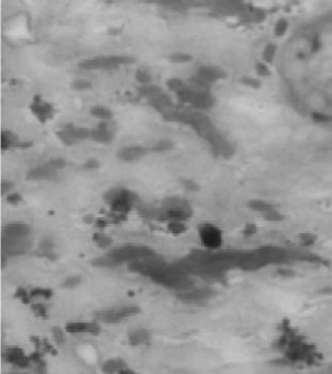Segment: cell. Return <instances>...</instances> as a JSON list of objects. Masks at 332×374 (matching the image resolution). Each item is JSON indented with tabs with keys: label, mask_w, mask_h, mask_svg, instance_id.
Returning a JSON list of instances; mask_svg holds the SVG:
<instances>
[{
	"label": "cell",
	"mask_w": 332,
	"mask_h": 374,
	"mask_svg": "<svg viewBox=\"0 0 332 374\" xmlns=\"http://www.w3.org/2000/svg\"><path fill=\"white\" fill-rule=\"evenodd\" d=\"M3 357L7 362L13 364L17 368L25 369L30 367L31 364L29 355H27L23 349L18 347L7 348L3 354Z\"/></svg>",
	"instance_id": "cell-11"
},
{
	"label": "cell",
	"mask_w": 332,
	"mask_h": 374,
	"mask_svg": "<svg viewBox=\"0 0 332 374\" xmlns=\"http://www.w3.org/2000/svg\"><path fill=\"white\" fill-rule=\"evenodd\" d=\"M150 151L151 149L141 145H126L119 149L117 158L121 162L135 163L144 159L150 153Z\"/></svg>",
	"instance_id": "cell-9"
},
{
	"label": "cell",
	"mask_w": 332,
	"mask_h": 374,
	"mask_svg": "<svg viewBox=\"0 0 332 374\" xmlns=\"http://www.w3.org/2000/svg\"><path fill=\"white\" fill-rule=\"evenodd\" d=\"M6 201H7L8 204L16 206V205L22 203L23 196L20 193H17V192H11L10 194H8L6 196Z\"/></svg>",
	"instance_id": "cell-40"
},
{
	"label": "cell",
	"mask_w": 332,
	"mask_h": 374,
	"mask_svg": "<svg viewBox=\"0 0 332 374\" xmlns=\"http://www.w3.org/2000/svg\"><path fill=\"white\" fill-rule=\"evenodd\" d=\"M116 139V128L112 120L99 121V124L91 129L90 140L98 144L108 145Z\"/></svg>",
	"instance_id": "cell-8"
},
{
	"label": "cell",
	"mask_w": 332,
	"mask_h": 374,
	"mask_svg": "<svg viewBox=\"0 0 332 374\" xmlns=\"http://www.w3.org/2000/svg\"><path fill=\"white\" fill-rule=\"evenodd\" d=\"M56 137L64 146L72 147L90 140L91 129L75 124H66L57 130Z\"/></svg>",
	"instance_id": "cell-5"
},
{
	"label": "cell",
	"mask_w": 332,
	"mask_h": 374,
	"mask_svg": "<svg viewBox=\"0 0 332 374\" xmlns=\"http://www.w3.org/2000/svg\"><path fill=\"white\" fill-rule=\"evenodd\" d=\"M139 216L145 220H157L158 214L160 212V207H155L149 204H139L138 205Z\"/></svg>",
	"instance_id": "cell-23"
},
{
	"label": "cell",
	"mask_w": 332,
	"mask_h": 374,
	"mask_svg": "<svg viewBox=\"0 0 332 374\" xmlns=\"http://www.w3.org/2000/svg\"><path fill=\"white\" fill-rule=\"evenodd\" d=\"M86 324L87 322H70L65 325L64 330L70 335L86 334Z\"/></svg>",
	"instance_id": "cell-28"
},
{
	"label": "cell",
	"mask_w": 332,
	"mask_h": 374,
	"mask_svg": "<svg viewBox=\"0 0 332 374\" xmlns=\"http://www.w3.org/2000/svg\"><path fill=\"white\" fill-rule=\"evenodd\" d=\"M108 225H109V223L106 220V218H98V219H96V221H94V226H96L100 230L105 229Z\"/></svg>",
	"instance_id": "cell-44"
},
{
	"label": "cell",
	"mask_w": 332,
	"mask_h": 374,
	"mask_svg": "<svg viewBox=\"0 0 332 374\" xmlns=\"http://www.w3.org/2000/svg\"><path fill=\"white\" fill-rule=\"evenodd\" d=\"M72 89H74L77 92H87V91L92 90L93 86L90 80L80 78V79H75L72 82Z\"/></svg>",
	"instance_id": "cell-35"
},
{
	"label": "cell",
	"mask_w": 332,
	"mask_h": 374,
	"mask_svg": "<svg viewBox=\"0 0 332 374\" xmlns=\"http://www.w3.org/2000/svg\"><path fill=\"white\" fill-rule=\"evenodd\" d=\"M166 91L160 88L159 86H156L154 85L153 82L151 83H148V85H144V86H140L139 88V94L144 97L148 102L153 100L154 98L160 96L161 94H164Z\"/></svg>",
	"instance_id": "cell-19"
},
{
	"label": "cell",
	"mask_w": 332,
	"mask_h": 374,
	"mask_svg": "<svg viewBox=\"0 0 332 374\" xmlns=\"http://www.w3.org/2000/svg\"><path fill=\"white\" fill-rule=\"evenodd\" d=\"M136 78H137L138 82L140 83V86L148 85V83L152 82L151 74L146 70H138V72L136 74Z\"/></svg>",
	"instance_id": "cell-39"
},
{
	"label": "cell",
	"mask_w": 332,
	"mask_h": 374,
	"mask_svg": "<svg viewBox=\"0 0 332 374\" xmlns=\"http://www.w3.org/2000/svg\"><path fill=\"white\" fill-rule=\"evenodd\" d=\"M166 83H167V89L175 95L177 94V93H179L187 87L183 80H181L179 78H176V77H172V78L168 79Z\"/></svg>",
	"instance_id": "cell-30"
},
{
	"label": "cell",
	"mask_w": 332,
	"mask_h": 374,
	"mask_svg": "<svg viewBox=\"0 0 332 374\" xmlns=\"http://www.w3.org/2000/svg\"><path fill=\"white\" fill-rule=\"evenodd\" d=\"M198 236L201 245L210 252L219 251L224 242L222 229L213 223L205 222L198 227Z\"/></svg>",
	"instance_id": "cell-4"
},
{
	"label": "cell",
	"mask_w": 332,
	"mask_h": 374,
	"mask_svg": "<svg viewBox=\"0 0 332 374\" xmlns=\"http://www.w3.org/2000/svg\"><path fill=\"white\" fill-rule=\"evenodd\" d=\"M97 218H94L92 214H87V216L83 217V222L87 224H94V221H96Z\"/></svg>",
	"instance_id": "cell-46"
},
{
	"label": "cell",
	"mask_w": 332,
	"mask_h": 374,
	"mask_svg": "<svg viewBox=\"0 0 332 374\" xmlns=\"http://www.w3.org/2000/svg\"><path fill=\"white\" fill-rule=\"evenodd\" d=\"M30 294L32 298H43V300H50L53 297L54 292L49 288L35 287L30 290Z\"/></svg>",
	"instance_id": "cell-32"
},
{
	"label": "cell",
	"mask_w": 332,
	"mask_h": 374,
	"mask_svg": "<svg viewBox=\"0 0 332 374\" xmlns=\"http://www.w3.org/2000/svg\"><path fill=\"white\" fill-rule=\"evenodd\" d=\"M41 350H43L45 353H49V354H52V355H57L56 349L53 347V344L49 340L43 339Z\"/></svg>",
	"instance_id": "cell-43"
},
{
	"label": "cell",
	"mask_w": 332,
	"mask_h": 374,
	"mask_svg": "<svg viewBox=\"0 0 332 374\" xmlns=\"http://www.w3.org/2000/svg\"><path fill=\"white\" fill-rule=\"evenodd\" d=\"M0 189H2V195L7 196L8 194H10L11 192H13L14 184H13V182L9 181V180H3Z\"/></svg>",
	"instance_id": "cell-41"
},
{
	"label": "cell",
	"mask_w": 332,
	"mask_h": 374,
	"mask_svg": "<svg viewBox=\"0 0 332 374\" xmlns=\"http://www.w3.org/2000/svg\"><path fill=\"white\" fill-rule=\"evenodd\" d=\"M271 341L273 353L289 367L311 369L324 359L317 341L293 320L278 322Z\"/></svg>",
	"instance_id": "cell-1"
},
{
	"label": "cell",
	"mask_w": 332,
	"mask_h": 374,
	"mask_svg": "<svg viewBox=\"0 0 332 374\" xmlns=\"http://www.w3.org/2000/svg\"><path fill=\"white\" fill-rule=\"evenodd\" d=\"M0 144H2V151L7 152L15 148H27L30 146L29 142H24L16 134L11 130H4L0 138Z\"/></svg>",
	"instance_id": "cell-14"
},
{
	"label": "cell",
	"mask_w": 332,
	"mask_h": 374,
	"mask_svg": "<svg viewBox=\"0 0 332 374\" xmlns=\"http://www.w3.org/2000/svg\"><path fill=\"white\" fill-rule=\"evenodd\" d=\"M28 238V237H27ZM27 238H10L3 236V251L7 255H22L30 244Z\"/></svg>",
	"instance_id": "cell-12"
},
{
	"label": "cell",
	"mask_w": 332,
	"mask_h": 374,
	"mask_svg": "<svg viewBox=\"0 0 332 374\" xmlns=\"http://www.w3.org/2000/svg\"><path fill=\"white\" fill-rule=\"evenodd\" d=\"M92 266L96 267V268H115V267H118L120 265H122L120 261L113 256L110 252L108 254L106 255H103V256H100V257H97L94 258L92 260Z\"/></svg>",
	"instance_id": "cell-22"
},
{
	"label": "cell",
	"mask_w": 332,
	"mask_h": 374,
	"mask_svg": "<svg viewBox=\"0 0 332 374\" xmlns=\"http://www.w3.org/2000/svg\"><path fill=\"white\" fill-rule=\"evenodd\" d=\"M167 224V230L173 236H181L187 231L186 222L169 221Z\"/></svg>",
	"instance_id": "cell-26"
},
{
	"label": "cell",
	"mask_w": 332,
	"mask_h": 374,
	"mask_svg": "<svg viewBox=\"0 0 332 374\" xmlns=\"http://www.w3.org/2000/svg\"><path fill=\"white\" fill-rule=\"evenodd\" d=\"M31 228L26 223L13 222L9 223L4 227L3 236L10 238H27L30 235Z\"/></svg>",
	"instance_id": "cell-16"
},
{
	"label": "cell",
	"mask_w": 332,
	"mask_h": 374,
	"mask_svg": "<svg viewBox=\"0 0 332 374\" xmlns=\"http://www.w3.org/2000/svg\"><path fill=\"white\" fill-rule=\"evenodd\" d=\"M90 114L92 117L99 119L100 121H106V120H112L113 116V111L104 105H96L90 109Z\"/></svg>",
	"instance_id": "cell-21"
},
{
	"label": "cell",
	"mask_w": 332,
	"mask_h": 374,
	"mask_svg": "<svg viewBox=\"0 0 332 374\" xmlns=\"http://www.w3.org/2000/svg\"><path fill=\"white\" fill-rule=\"evenodd\" d=\"M59 171H57L55 167L47 160L46 162L32 167L28 171L26 178L29 181H47L55 179Z\"/></svg>",
	"instance_id": "cell-10"
},
{
	"label": "cell",
	"mask_w": 332,
	"mask_h": 374,
	"mask_svg": "<svg viewBox=\"0 0 332 374\" xmlns=\"http://www.w3.org/2000/svg\"><path fill=\"white\" fill-rule=\"evenodd\" d=\"M127 340L131 347H144L151 342L152 333L146 329H134L128 332Z\"/></svg>",
	"instance_id": "cell-17"
},
{
	"label": "cell",
	"mask_w": 332,
	"mask_h": 374,
	"mask_svg": "<svg viewBox=\"0 0 332 374\" xmlns=\"http://www.w3.org/2000/svg\"><path fill=\"white\" fill-rule=\"evenodd\" d=\"M100 167V161L97 160V159H89L86 162L83 163V169L87 171H94L98 170Z\"/></svg>",
	"instance_id": "cell-42"
},
{
	"label": "cell",
	"mask_w": 332,
	"mask_h": 374,
	"mask_svg": "<svg viewBox=\"0 0 332 374\" xmlns=\"http://www.w3.org/2000/svg\"><path fill=\"white\" fill-rule=\"evenodd\" d=\"M251 8L263 13H289L302 6L307 0H246Z\"/></svg>",
	"instance_id": "cell-3"
},
{
	"label": "cell",
	"mask_w": 332,
	"mask_h": 374,
	"mask_svg": "<svg viewBox=\"0 0 332 374\" xmlns=\"http://www.w3.org/2000/svg\"><path fill=\"white\" fill-rule=\"evenodd\" d=\"M127 216H128V214H124V213L110 210L109 212H107L105 214V218H106V220L108 221L109 224H115V225H119V224H123V223L127 221Z\"/></svg>",
	"instance_id": "cell-31"
},
{
	"label": "cell",
	"mask_w": 332,
	"mask_h": 374,
	"mask_svg": "<svg viewBox=\"0 0 332 374\" xmlns=\"http://www.w3.org/2000/svg\"><path fill=\"white\" fill-rule=\"evenodd\" d=\"M128 366V363L121 357L109 358L102 364V371L107 374H120L121 370Z\"/></svg>",
	"instance_id": "cell-18"
},
{
	"label": "cell",
	"mask_w": 332,
	"mask_h": 374,
	"mask_svg": "<svg viewBox=\"0 0 332 374\" xmlns=\"http://www.w3.org/2000/svg\"><path fill=\"white\" fill-rule=\"evenodd\" d=\"M119 309L123 317L127 319V318L130 317H135L141 313V308L139 305L136 304H124L119 306Z\"/></svg>",
	"instance_id": "cell-29"
},
{
	"label": "cell",
	"mask_w": 332,
	"mask_h": 374,
	"mask_svg": "<svg viewBox=\"0 0 332 374\" xmlns=\"http://www.w3.org/2000/svg\"><path fill=\"white\" fill-rule=\"evenodd\" d=\"M30 310L36 318H41V319H46L49 316V308L43 303L30 304Z\"/></svg>",
	"instance_id": "cell-34"
},
{
	"label": "cell",
	"mask_w": 332,
	"mask_h": 374,
	"mask_svg": "<svg viewBox=\"0 0 332 374\" xmlns=\"http://www.w3.org/2000/svg\"><path fill=\"white\" fill-rule=\"evenodd\" d=\"M160 207L163 209H179V210H184L188 213H191L194 216V208L192 204L189 203L187 200L179 198L177 195H171V196H167L166 199L163 200L160 204Z\"/></svg>",
	"instance_id": "cell-15"
},
{
	"label": "cell",
	"mask_w": 332,
	"mask_h": 374,
	"mask_svg": "<svg viewBox=\"0 0 332 374\" xmlns=\"http://www.w3.org/2000/svg\"><path fill=\"white\" fill-rule=\"evenodd\" d=\"M174 149V143L171 141V140L168 139H163V140H158L154 143V145L152 146L151 151L155 152V153H167V152H171Z\"/></svg>",
	"instance_id": "cell-27"
},
{
	"label": "cell",
	"mask_w": 332,
	"mask_h": 374,
	"mask_svg": "<svg viewBox=\"0 0 332 374\" xmlns=\"http://www.w3.org/2000/svg\"><path fill=\"white\" fill-rule=\"evenodd\" d=\"M92 241L94 242V244H96L98 247H100L102 250L109 248L113 243L111 237H109L108 235H106V233L103 232V231L94 232L92 235Z\"/></svg>",
	"instance_id": "cell-24"
},
{
	"label": "cell",
	"mask_w": 332,
	"mask_h": 374,
	"mask_svg": "<svg viewBox=\"0 0 332 374\" xmlns=\"http://www.w3.org/2000/svg\"><path fill=\"white\" fill-rule=\"evenodd\" d=\"M65 331V330H64ZM63 329L60 326H53L52 327V336H53V339L56 343L58 344H62L65 342V333H64Z\"/></svg>",
	"instance_id": "cell-36"
},
{
	"label": "cell",
	"mask_w": 332,
	"mask_h": 374,
	"mask_svg": "<svg viewBox=\"0 0 332 374\" xmlns=\"http://www.w3.org/2000/svg\"><path fill=\"white\" fill-rule=\"evenodd\" d=\"M101 332H102V327H101V324H100L99 321L96 320L93 322H87V324H86V334L97 337V336H100Z\"/></svg>",
	"instance_id": "cell-38"
},
{
	"label": "cell",
	"mask_w": 332,
	"mask_h": 374,
	"mask_svg": "<svg viewBox=\"0 0 332 374\" xmlns=\"http://www.w3.org/2000/svg\"><path fill=\"white\" fill-rule=\"evenodd\" d=\"M94 319L100 323L105 324H119L125 320L121 314L119 307L107 308V309H99L94 311Z\"/></svg>",
	"instance_id": "cell-13"
},
{
	"label": "cell",
	"mask_w": 332,
	"mask_h": 374,
	"mask_svg": "<svg viewBox=\"0 0 332 374\" xmlns=\"http://www.w3.org/2000/svg\"><path fill=\"white\" fill-rule=\"evenodd\" d=\"M110 253L115 256L121 264L130 263L137 259L147 258L155 256V252L147 246H137V245H124L110 251Z\"/></svg>",
	"instance_id": "cell-6"
},
{
	"label": "cell",
	"mask_w": 332,
	"mask_h": 374,
	"mask_svg": "<svg viewBox=\"0 0 332 374\" xmlns=\"http://www.w3.org/2000/svg\"><path fill=\"white\" fill-rule=\"evenodd\" d=\"M132 62L127 55L107 54L97 55L90 59H86L79 63V68L83 71H111L122 67H126Z\"/></svg>",
	"instance_id": "cell-2"
},
{
	"label": "cell",
	"mask_w": 332,
	"mask_h": 374,
	"mask_svg": "<svg viewBox=\"0 0 332 374\" xmlns=\"http://www.w3.org/2000/svg\"><path fill=\"white\" fill-rule=\"evenodd\" d=\"M124 188L123 186H111L103 193V201L105 202L108 206H111L116 201L120 199V196L123 193Z\"/></svg>",
	"instance_id": "cell-25"
},
{
	"label": "cell",
	"mask_w": 332,
	"mask_h": 374,
	"mask_svg": "<svg viewBox=\"0 0 332 374\" xmlns=\"http://www.w3.org/2000/svg\"><path fill=\"white\" fill-rule=\"evenodd\" d=\"M169 60L172 63H182L186 61V55L184 53H172L169 57Z\"/></svg>",
	"instance_id": "cell-45"
},
{
	"label": "cell",
	"mask_w": 332,
	"mask_h": 374,
	"mask_svg": "<svg viewBox=\"0 0 332 374\" xmlns=\"http://www.w3.org/2000/svg\"><path fill=\"white\" fill-rule=\"evenodd\" d=\"M80 284H81V277L77 275H73V276L65 278L61 284V287L64 289H74L76 287H78Z\"/></svg>",
	"instance_id": "cell-37"
},
{
	"label": "cell",
	"mask_w": 332,
	"mask_h": 374,
	"mask_svg": "<svg viewBox=\"0 0 332 374\" xmlns=\"http://www.w3.org/2000/svg\"><path fill=\"white\" fill-rule=\"evenodd\" d=\"M13 297L15 298V300H18L21 303H23L25 305L31 304V300H32L30 291H28L27 289H25L23 287H20V288L16 289V291H15Z\"/></svg>",
	"instance_id": "cell-33"
},
{
	"label": "cell",
	"mask_w": 332,
	"mask_h": 374,
	"mask_svg": "<svg viewBox=\"0 0 332 374\" xmlns=\"http://www.w3.org/2000/svg\"><path fill=\"white\" fill-rule=\"evenodd\" d=\"M132 373H135V371L132 370L131 367H129V366H126L125 368H123L120 372V374H132Z\"/></svg>",
	"instance_id": "cell-47"
},
{
	"label": "cell",
	"mask_w": 332,
	"mask_h": 374,
	"mask_svg": "<svg viewBox=\"0 0 332 374\" xmlns=\"http://www.w3.org/2000/svg\"><path fill=\"white\" fill-rule=\"evenodd\" d=\"M6 264H7V254H3L2 256V267L5 268L6 267Z\"/></svg>",
	"instance_id": "cell-48"
},
{
	"label": "cell",
	"mask_w": 332,
	"mask_h": 374,
	"mask_svg": "<svg viewBox=\"0 0 332 374\" xmlns=\"http://www.w3.org/2000/svg\"><path fill=\"white\" fill-rule=\"evenodd\" d=\"M29 110L35 119L42 124L49 123L56 115V107L53 102L39 95L31 100Z\"/></svg>",
	"instance_id": "cell-7"
},
{
	"label": "cell",
	"mask_w": 332,
	"mask_h": 374,
	"mask_svg": "<svg viewBox=\"0 0 332 374\" xmlns=\"http://www.w3.org/2000/svg\"><path fill=\"white\" fill-rule=\"evenodd\" d=\"M55 244L52 240L49 239H43L40 241L39 246H37L36 254L39 257H43L49 260L55 261L56 260V254L54 252Z\"/></svg>",
	"instance_id": "cell-20"
}]
</instances>
